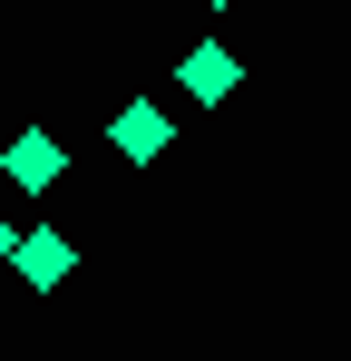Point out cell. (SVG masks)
<instances>
[{
	"label": "cell",
	"instance_id": "obj_1",
	"mask_svg": "<svg viewBox=\"0 0 351 361\" xmlns=\"http://www.w3.org/2000/svg\"><path fill=\"white\" fill-rule=\"evenodd\" d=\"M234 78H244L234 49H185V59H176V88H185V98H234Z\"/></svg>",
	"mask_w": 351,
	"mask_h": 361
},
{
	"label": "cell",
	"instance_id": "obj_2",
	"mask_svg": "<svg viewBox=\"0 0 351 361\" xmlns=\"http://www.w3.org/2000/svg\"><path fill=\"white\" fill-rule=\"evenodd\" d=\"M117 147H127V157H156V147H166V108H156V98H127V108H117V127H108Z\"/></svg>",
	"mask_w": 351,
	"mask_h": 361
},
{
	"label": "cell",
	"instance_id": "obj_3",
	"mask_svg": "<svg viewBox=\"0 0 351 361\" xmlns=\"http://www.w3.org/2000/svg\"><path fill=\"white\" fill-rule=\"evenodd\" d=\"M58 166H68L58 137H20V147H10V176H20V185H58Z\"/></svg>",
	"mask_w": 351,
	"mask_h": 361
},
{
	"label": "cell",
	"instance_id": "obj_4",
	"mask_svg": "<svg viewBox=\"0 0 351 361\" xmlns=\"http://www.w3.org/2000/svg\"><path fill=\"white\" fill-rule=\"evenodd\" d=\"M68 264H78V254H68V235H30V244H20V274H30V283H58Z\"/></svg>",
	"mask_w": 351,
	"mask_h": 361
},
{
	"label": "cell",
	"instance_id": "obj_5",
	"mask_svg": "<svg viewBox=\"0 0 351 361\" xmlns=\"http://www.w3.org/2000/svg\"><path fill=\"white\" fill-rule=\"evenodd\" d=\"M0 254H10V225H0Z\"/></svg>",
	"mask_w": 351,
	"mask_h": 361
}]
</instances>
